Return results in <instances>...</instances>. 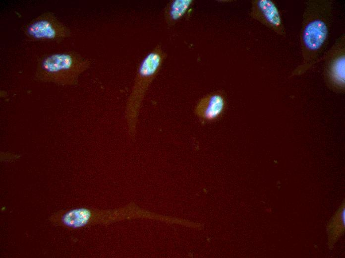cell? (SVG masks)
I'll return each mask as SVG.
<instances>
[{"label": "cell", "mask_w": 345, "mask_h": 258, "mask_svg": "<svg viewBox=\"0 0 345 258\" xmlns=\"http://www.w3.org/2000/svg\"><path fill=\"white\" fill-rule=\"evenodd\" d=\"M166 57V54L158 44L145 57L139 65L126 106L125 117L131 135L135 132L138 114L147 90Z\"/></svg>", "instance_id": "obj_2"}, {"label": "cell", "mask_w": 345, "mask_h": 258, "mask_svg": "<svg viewBox=\"0 0 345 258\" xmlns=\"http://www.w3.org/2000/svg\"><path fill=\"white\" fill-rule=\"evenodd\" d=\"M226 106L225 98L220 93L209 94L197 103L195 113L203 122H212L218 119L223 113Z\"/></svg>", "instance_id": "obj_7"}, {"label": "cell", "mask_w": 345, "mask_h": 258, "mask_svg": "<svg viewBox=\"0 0 345 258\" xmlns=\"http://www.w3.org/2000/svg\"><path fill=\"white\" fill-rule=\"evenodd\" d=\"M33 40L60 41L70 36V29L54 13L46 12L31 20L24 28Z\"/></svg>", "instance_id": "obj_4"}, {"label": "cell", "mask_w": 345, "mask_h": 258, "mask_svg": "<svg viewBox=\"0 0 345 258\" xmlns=\"http://www.w3.org/2000/svg\"><path fill=\"white\" fill-rule=\"evenodd\" d=\"M345 224V209L344 205L340 209L337 213L334 220L331 224L330 233L333 236L334 240H335L337 237H339L341 233L343 232Z\"/></svg>", "instance_id": "obj_10"}, {"label": "cell", "mask_w": 345, "mask_h": 258, "mask_svg": "<svg viewBox=\"0 0 345 258\" xmlns=\"http://www.w3.org/2000/svg\"><path fill=\"white\" fill-rule=\"evenodd\" d=\"M333 3L332 0L306 2L300 35L302 60L292 75L304 73L320 61L329 41Z\"/></svg>", "instance_id": "obj_1"}, {"label": "cell", "mask_w": 345, "mask_h": 258, "mask_svg": "<svg viewBox=\"0 0 345 258\" xmlns=\"http://www.w3.org/2000/svg\"><path fill=\"white\" fill-rule=\"evenodd\" d=\"M324 72L331 84L338 89H344L345 69V34L336 40L324 56Z\"/></svg>", "instance_id": "obj_5"}, {"label": "cell", "mask_w": 345, "mask_h": 258, "mask_svg": "<svg viewBox=\"0 0 345 258\" xmlns=\"http://www.w3.org/2000/svg\"><path fill=\"white\" fill-rule=\"evenodd\" d=\"M91 216V211L86 208L72 209L64 214L61 218L62 223L70 228H79L85 225Z\"/></svg>", "instance_id": "obj_9"}, {"label": "cell", "mask_w": 345, "mask_h": 258, "mask_svg": "<svg viewBox=\"0 0 345 258\" xmlns=\"http://www.w3.org/2000/svg\"><path fill=\"white\" fill-rule=\"evenodd\" d=\"M192 0H172L166 6L164 11L165 18L169 24H173L187 12L193 3Z\"/></svg>", "instance_id": "obj_8"}, {"label": "cell", "mask_w": 345, "mask_h": 258, "mask_svg": "<svg viewBox=\"0 0 345 258\" xmlns=\"http://www.w3.org/2000/svg\"><path fill=\"white\" fill-rule=\"evenodd\" d=\"M91 64L90 60L77 53H56L46 57L40 62L36 69V76L44 81L70 85Z\"/></svg>", "instance_id": "obj_3"}, {"label": "cell", "mask_w": 345, "mask_h": 258, "mask_svg": "<svg viewBox=\"0 0 345 258\" xmlns=\"http://www.w3.org/2000/svg\"><path fill=\"white\" fill-rule=\"evenodd\" d=\"M250 16L279 35L285 37L286 30L280 11L271 0L251 1Z\"/></svg>", "instance_id": "obj_6"}]
</instances>
